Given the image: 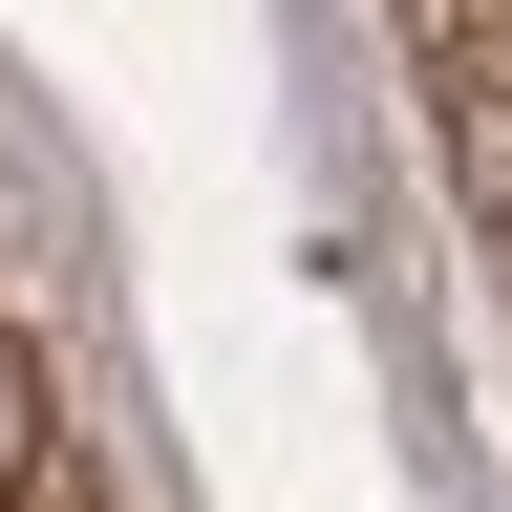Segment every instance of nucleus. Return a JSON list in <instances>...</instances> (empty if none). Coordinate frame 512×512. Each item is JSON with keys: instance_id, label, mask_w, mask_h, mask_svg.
<instances>
[{"instance_id": "f257e3e1", "label": "nucleus", "mask_w": 512, "mask_h": 512, "mask_svg": "<svg viewBox=\"0 0 512 512\" xmlns=\"http://www.w3.org/2000/svg\"><path fill=\"white\" fill-rule=\"evenodd\" d=\"M43 448H64V427H43V342H0V512L43 491Z\"/></svg>"}]
</instances>
